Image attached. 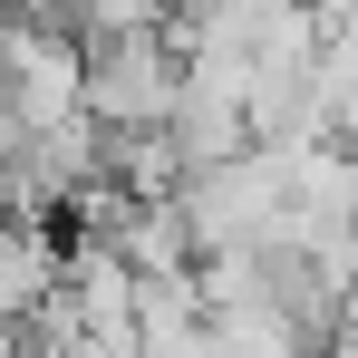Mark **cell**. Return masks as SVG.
Returning a JSON list of instances; mask_svg holds the SVG:
<instances>
[{"mask_svg": "<svg viewBox=\"0 0 358 358\" xmlns=\"http://www.w3.org/2000/svg\"><path fill=\"white\" fill-rule=\"evenodd\" d=\"M0 107L20 136L87 126V39L68 20H10L0 29Z\"/></svg>", "mask_w": 358, "mask_h": 358, "instance_id": "obj_1", "label": "cell"}, {"mask_svg": "<svg viewBox=\"0 0 358 358\" xmlns=\"http://www.w3.org/2000/svg\"><path fill=\"white\" fill-rule=\"evenodd\" d=\"M175 97H184V49H175V29H145V39H87V126H97V136L175 126Z\"/></svg>", "mask_w": 358, "mask_h": 358, "instance_id": "obj_2", "label": "cell"}, {"mask_svg": "<svg viewBox=\"0 0 358 358\" xmlns=\"http://www.w3.org/2000/svg\"><path fill=\"white\" fill-rule=\"evenodd\" d=\"M184 145H175V126H145V136H107V184H117L126 203H175L184 194Z\"/></svg>", "mask_w": 358, "mask_h": 358, "instance_id": "obj_3", "label": "cell"}, {"mask_svg": "<svg viewBox=\"0 0 358 358\" xmlns=\"http://www.w3.org/2000/svg\"><path fill=\"white\" fill-rule=\"evenodd\" d=\"M271 10H291V0H175V49L184 39H242L252 49V29Z\"/></svg>", "mask_w": 358, "mask_h": 358, "instance_id": "obj_4", "label": "cell"}, {"mask_svg": "<svg viewBox=\"0 0 358 358\" xmlns=\"http://www.w3.org/2000/svg\"><path fill=\"white\" fill-rule=\"evenodd\" d=\"M0 20H20V10H10V0H0Z\"/></svg>", "mask_w": 358, "mask_h": 358, "instance_id": "obj_5", "label": "cell"}, {"mask_svg": "<svg viewBox=\"0 0 358 358\" xmlns=\"http://www.w3.org/2000/svg\"><path fill=\"white\" fill-rule=\"evenodd\" d=\"M349 320H358V300H349Z\"/></svg>", "mask_w": 358, "mask_h": 358, "instance_id": "obj_6", "label": "cell"}]
</instances>
